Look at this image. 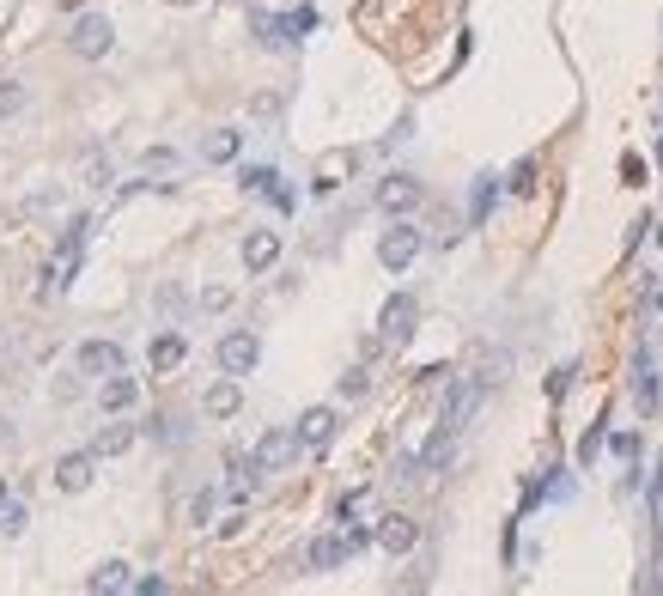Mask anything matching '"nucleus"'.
Returning <instances> with one entry per match:
<instances>
[{
  "label": "nucleus",
  "instance_id": "nucleus-5",
  "mask_svg": "<svg viewBox=\"0 0 663 596\" xmlns=\"http://www.w3.org/2000/svg\"><path fill=\"white\" fill-rule=\"evenodd\" d=\"M256 365H262V341H256L250 329L219 335V371H232V378H250Z\"/></svg>",
  "mask_w": 663,
  "mask_h": 596
},
{
  "label": "nucleus",
  "instance_id": "nucleus-37",
  "mask_svg": "<svg viewBox=\"0 0 663 596\" xmlns=\"http://www.w3.org/2000/svg\"><path fill=\"white\" fill-rule=\"evenodd\" d=\"M159 305H165V311H183L189 298H183V286H165V292H159Z\"/></svg>",
  "mask_w": 663,
  "mask_h": 596
},
{
  "label": "nucleus",
  "instance_id": "nucleus-4",
  "mask_svg": "<svg viewBox=\"0 0 663 596\" xmlns=\"http://www.w3.org/2000/svg\"><path fill=\"white\" fill-rule=\"evenodd\" d=\"M414 323H420L414 292H390V298H384V311H378V335H384L390 347H402V341L414 335Z\"/></svg>",
  "mask_w": 663,
  "mask_h": 596
},
{
  "label": "nucleus",
  "instance_id": "nucleus-8",
  "mask_svg": "<svg viewBox=\"0 0 663 596\" xmlns=\"http://www.w3.org/2000/svg\"><path fill=\"white\" fill-rule=\"evenodd\" d=\"M238 183H244L250 195H268V201H274L280 213H292V207H299V195L286 189V177H280L274 165H244V171H238Z\"/></svg>",
  "mask_w": 663,
  "mask_h": 596
},
{
  "label": "nucleus",
  "instance_id": "nucleus-39",
  "mask_svg": "<svg viewBox=\"0 0 663 596\" xmlns=\"http://www.w3.org/2000/svg\"><path fill=\"white\" fill-rule=\"evenodd\" d=\"M657 165H663V122H657Z\"/></svg>",
  "mask_w": 663,
  "mask_h": 596
},
{
  "label": "nucleus",
  "instance_id": "nucleus-10",
  "mask_svg": "<svg viewBox=\"0 0 663 596\" xmlns=\"http://www.w3.org/2000/svg\"><path fill=\"white\" fill-rule=\"evenodd\" d=\"M633 402H639V414H657V408H663V384H657L651 353H639V359H633Z\"/></svg>",
  "mask_w": 663,
  "mask_h": 596
},
{
  "label": "nucleus",
  "instance_id": "nucleus-34",
  "mask_svg": "<svg viewBox=\"0 0 663 596\" xmlns=\"http://www.w3.org/2000/svg\"><path fill=\"white\" fill-rule=\"evenodd\" d=\"M359 505H365V487H359V493H341V505H335V517H341V524H347V517H359Z\"/></svg>",
  "mask_w": 663,
  "mask_h": 596
},
{
  "label": "nucleus",
  "instance_id": "nucleus-22",
  "mask_svg": "<svg viewBox=\"0 0 663 596\" xmlns=\"http://www.w3.org/2000/svg\"><path fill=\"white\" fill-rule=\"evenodd\" d=\"M128 584H134V578H128V566H122V560H104V566L86 578V590H98V596H104V590H128Z\"/></svg>",
  "mask_w": 663,
  "mask_h": 596
},
{
  "label": "nucleus",
  "instance_id": "nucleus-13",
  "mask_svg": "<svg viewBox=\"0 0 663 596\" xmlns=\"http://www.w3.org/2000/svg\"><path fill=\"white\" fill-rule=\"evenodd\" d=\"M274 262H280V232H268V226L250 232V238H244V268H250V274H268Z\"/></svg>",
  "mask_w": 663,
  "mask_h": 596
},
{
  "label": "nucleus",
  "instance_id": "nucleus-14",
  "mask_svg": "<svg viewBox=\"0 0 663 596\" xmlns=\"http://www.w3.org/2000/svg\"><path fill=\"white\" fill-rule=\"evenodd\" d=\"M347 554H353V542H347V530H341V536H317V542L305 548V566H311V572H335V566H341Z\"/></svg>",
  "mask_w": 663,
  "mask_h": 596
},
{
  "label": "nucleus",
  "instance_id": "nucleus-23",
  "mask_svg": "<svg viewBox=\"0 0 663 596\" xmlns=\"http://www.w3.org/2000/svg\"><path fill=\"white\" fill-rule=\"evenodd\" d=\"M128 444H134V426H104V432L92 438V451H98V457H122Z\"/></svg>",
  "mask_w": 663,
  "mask_h": 596
},
{
  "label": "nucleus",
  "instance_id": "nucleus-29",
  "mask_svg": "<svg viewBox=\"0 0 663 596\" xmlns=\"http://www.w3.org/2000/svg\"><path fill=\"white\" fill-rule=\"evenodd\" d=\"M207 517H213V487H201V493L189 499V524H195V530L207 524Z\"/></svg>",
  "mask_w": 663,
  "mask_h": 596
},
{
  "label": "nucleus",
  "instance_id": "nucleus-9",
  "mask_svg": "<svg viewBox=\"0 0 663 596\" xmlns=\"http://www.w3.org/2000/svg\"><path fill=\"white\" fill-rule=\"evenodd\" d=\"M92 469H98L92 444H86V451H67V457L55 463V487H61V493H86V487H92Z\"/></svg>",
  "mask_w": 663,
  "mask_h": 596
},
{
  "label": "nucleus",
  "instance_id": "nucleus-12",
  "mask_svg": "<svg viewBox=\"0 0 663 596\" xmlns=\"http://www.w3.org/2000/svg\"><path fill=\"white\" fill-rule=\"evenodd\" d=\"M134 402H140V384L122 378V371H110V378L98 384V408H104V414H128Z\"/></svg>",
  "mask_w": 663,
  "mask_h": 596
},
{
  "label": "nucleus",
  "instance_id": "nucleus-30",
  "mask_svg": "<svg viewBox=\"0 0 663 596\" xmlns=\"http://www.w3.org/2000/svg\"><path fill=\"white\" fill-rule=\"evenodd\" d=\"M651 524L663 536V457H657V475H651Z\"/></svg>",
  "mask_w": 663,
  "mask_h": 596
},
{
  "label": "nucleus",
  "instance_id": "nucleus-28",
  "mask_svg": "<svg viewBox=\"0 0 663 596\" xmlns=\"http://www.w3.org/2000/svg\"><path fill=\"white\" fill-rule=\"evenodd\" d=\"M25 110V92H19V80H0V116H19Z\"/></svg>",
  "mask_w": 663,
  "mask_h": 596
},
{
  "label": "nucleus",
  "instance_id": "nucleus-20",
  "mask_svg": "<svg viewBox=\"0 0 663 596\" xmlns=\"http://www.w3.org/2000/svg\"><path fill=\"white\" fill-rule=\"evenodd\" d=\"M250 31H256V43H262V49H292L286 13H280V19H274V13H250Z\"/></svg>",
  "mask_w": 663,
  "mask_h": 596
},
{
  "label": "nucleus",
  "instance_id": "nucleus-16",
  "mask_svg": "<svg viewBox=\"0 0 663 596\" xmlns=\"http://www.w3.org/2000/svg\"><path fill=\"white\" fill-rule=\"evenodd\" d=\"M414 542H420L414 517H384V524H378V548H384V554H408Z\"/></svg>",
  "mask_w": 663,
  "mask_h": 596
},
{
  "label": "nucleus",
  "instance_id": "nucleus-1",
  "mask_svg": "<svg viewBox=\"0 0 663 596\" xmlns=\"http://www.w3.org/2000/svg\"><path fill=\"white\" fill-rule=\"evenodd\" d=\"M299 451H305V444H299V426H268V432L256 438V451H250V475H280Z\"/></svg>",
  "mask_w": 663,
  "mask_h": 596
},
{
  "label": "nucleus",
  "instance_id": "nucleus-17",
  "mask_svg": "<svg viewBox=\"0 0 663 596\" xmlns=\"http://www.w3.org/2000/svg\"><path fill=\"white\" fill-rule=\"evenodd\" d=\"M213 420H232L238 408H244V390H238V378H232V371H226V378H219L213 390H207V402H201Z\"/></svg>",
  "mask_w": 663,
  "mask_h": 596
},
{
  "label": "nucleus",
  "instance_id": "nucleus-33",
  "mask_svg": "<svg viewBox=\"0 0 663 596\" xmlns=\"http://www.w3.org/2000/svg\"><path fill=\"white\" fill-rule=\"evenodd\" d=\"M572 378H578V365H560V371H554V378H548V396L560 402V396L572 390Z\"/></svg>",
  "mask_w": 663,
  "mask_h": 596
},
{
  "label": "nucleus",
  "instance_id": "nucleus-25",
  "mask_svg": "<svg viewBox=\"0 0 663 596\" xmlns=\"http://www.w3.org/2000/svg\"><path fill=\"white\" fill-rule=\"evenodd\" d=\"M25 530V505L19 499H0V536H19Z\"/></svg>",
  "mask_w": 663,
  "mask_h": 596
},
{
  "label": "nucleus",
  "instance_id": "nucleus-31",
  "mask_svg": "<svg viewBox=\"0 0 663 596\" xmlns=\"http://www.w3.org/2000/svg\"><path fill=\"white\" fill-rule=\"evenodd\" d=\"M86 183H92V189H110V183H116L110 159H86Z\"/></svg>",
  "mask_w": 663,
  "mask_h": 596
},
{
  "label": "nucleus",
  "instance_id": "nucleus-32",
  "mask_svg": "<svg viewBox=\"0 0 663 596\" xmlns=\"http://www.w3.org/2000/svg\"><path fill=\"white\" fill-rule=\"evenodd\" d=\"M146 171H171L177 165V153H171V146H146V159H140Z\"/></svg>",
  "mask_w": 663,
  "mask_h": 596
},
{
  "label": "nucleus",
  "instance_id": "nucleus-36",
  "mask_svg": "<svg viewBox=\"0 0 663 596\" xmlns=\"http://www.w3.org/2000/svg\"><path fill=\"white\" fill-rule=\"evenodd\" d=\"M128 590H134V596H165V578H159V572H153V578H134Z\"/></svg>",
  "mask_w": 663,
  "mask_h": 596
},
{
  "label": "nucleus",
  "instance_id": "nucleus-21",
  "mask_svg": "<svg viewBox=\"0 0 663 596\" xmlns=\"http://www.w3.org/2000/svg\"><path fill=\"white\" fill-rule=\"evenodd\" d=\"M493 201H499V177H493V171H481V177H475V189H469V226H481V219L493 213Z\"/></svg>",
  "mask_w": 663,
  "mask_h": 596
},
{
  "label": "nucleus",
  "instance_id": "nucleus-40",
  "mask_svg": "<svg viewBox=\"0 0 663 596\" xmlns=\"http://www.w3.org/2000/svg\"><path fill=\"white\" fill-rule=\"evenodd\" d=\"M0 493H7V487H0Z\"/></svg>",
  "mask_w": 663,
  "mask_h": 596
},
{
  "label": "nucleus",
  "instance_id": "nucleus-24",
  "mask_svg": "<svg viewBox=\"0 0 663 596\" xmlns=\"http://www.w3.org/2000/svg\"><path fill=\"white\" fill-rule=\"evenodd\" d=\"M317 25H323V19H317V7H292V13H286V31H292V43H299L305 31H317Z\"/></svg>",
  "mask_w": 663,
  "mask_h": 596
},
{
  "label": "nucleus",
  "instance_id": "nucleus-19",
  "mask_svg": "<svg viewBox=\"0 0 663 596\" xmlns=\"http://www.w3.org/2000/svg\"><path fill=\"white\" fill-rule=\"evenodd\" d=\"M238 153H244V134H238V128H213V134L201 140V159H207V165H232Z\"/></svg>",
  "mask_w": 663,
  "mask_h": 596
},
{
  "label": "nucleus",
  "instance_id": "nucleus-6",
  "mask_svg": "<svg viewBox=\"0 0 663 596\" xmlns=\"http://www.w3.org/2000/svg\"><path fill=\"white\" fill-rule=\"evenodd\" d=\"M420 201H426V189H420V177H408V171H390V177L378 183V207H384L390 219H408Z\"/></svg>",
  "mask_w": 663,
  "mask_h": 596
},
{
  "label": "nucleus",
  "instance_id": "nucleus-7",
  "mask_svg": "<svg viewBox=\"0 0 663 596\" xmlns=\"http://www.w3.org/2000/svg\"><path fill=\"white\" fill-rule=\"evenodd\" d=\"M414 256H420V232L408 226V219H390V232L378 238V262H384L390 274H402Z\"/></svg>",
  "mask_w": 663,
  "mask_h": 596
},
{
  "label": "nucleus",
  "instance_id": "nucleus-2",
  "mask_svg": "<svg viewBox=\"0 0 663 596\" xmlns=\"http://www.w3.org/2000/svg\"><path fill=\"white\" fill-rule=\"evenodd\" d=\"M67 49L80 55V61H104V55L116 49V25H110V13H80V19H73V31H67Z\"/></svg>",
  "mask_w": 663,
  "mask_h": 596
},
{
  "label": "nucleus",
  "instance_id": "nucleus-35",
  "mask_svg": "<svg viewBox=\"0 0 663 596\" xmlns=\"http://www.w3.org/2000/svg\"><path fill=\"white\" fill-rule=\"evenodd\" d=\"M530 177H536V165H530V159H524V165H518V171H511V189H518V195H530V189H536V183H530Z\"/></svg>",
  "mask_w": 663,
  "mask_h": 596
},
{
  "label": "nucleus",
  "instance_id": "nucleus-11",
  "mask_svg": "<svg viewBox=\"0 0 663 596\" xmlns=\"http://www.w3.org/2000/svg\"><path fill=\"white\" fill-rule=\"evenodd\" d=\"M329 438H335V408H305L299 414V444L305 451H329Z\"/></svg>",
  "mask_w": 663,
  "mask_h": 596
},
{
  "label": "nucleus",
  "instance_id": "nucleus-27",
  "mask_svg": "<svg viewBox=\"0 0 663 596\" xmlns=\"http://www.w3.org/2000/svg\"><path fill=\"white\" fill-rule=\"evenodd\" d=\"M603 438H609V432H603V420H597L591 432H584V444H578V463H584V469H591V463H597V451H603Z\"/></svg>",
  "mask_w": 663,
  "mask_h": 596
},
{
  "label": "nucleus",
  "instance_id": "nucleus-3",
  "mask_svg": "<svg viewBox=\"0 0 663 596\" xmlns=\"http://www.w3.org/2000/svg\"><path fill=\"white\" fill-rule=\"evenodd\" d=\"M481 396H487V378H457V384L445 390V414H438V426H451V432H463V426L475 420Z\"/></svg>",
  "mask_w": 663,
  "mask_h": 596
},
{
  "label": "nucleus",
  "instance_id": "nucleus-38",
  "mask_svg": "<svg viewBox=\"0 0 663 596\" xmlns=\"http://www.w3.org/2000/svg\"><path fill=\"white\" fill-rule=\"evenodd\" d=\"M651 305H657V317H663V280H657V298H651Z\"/></svg>",
  "mask_w": 663,
  "mask_h": 596
},
{
  "label": "nucleus",
  "instance_id": "nucleus-26",
  "mask_svg": "<svg viewBox=\"0 0 663 596\" xmlns=\"http://www.w3.org/2000/svg\"><path fill=\"white\" fill-rule=\"evenodd\" d=\"M365 390H372V371H365V365H353L347 378H341V396H347V402H359Z\"/></svg>",
  "mask_w": 663,
  "mask_h": 596
},
{
  "label": "nucleus",
  "instance_id": "nucleus-15",
  "mask_svg": "<svg viewBox=\"0 0 663 596\" xmlns=\"http://www.w3.org/2000/svg\"><path fill=\"white\" fill-rule=\"evenodd\" d=\"M80 371L86 378H110V371H122V347L116 341H86L80 347Z\"/></svg>",
  "mask_w": 663,
  "mask_h": 596
},
{
  "label": "nucleus",
  "instance_id": "nucleus-18",
  "mask_svg": "<svg viewBox=\"0 0 663 596\" xmlns=\"http://www.w3.org/2000/svg\"><path fill=\"white\" fill-rule=\"evenodd\" d=\"M146 359H153V371H177V365L189 359V341H183L177 329H165V335H153V347H146Z\"/></svg>",
  "mask_w": 663,
  "mask_h": 596
}]
</instances>
